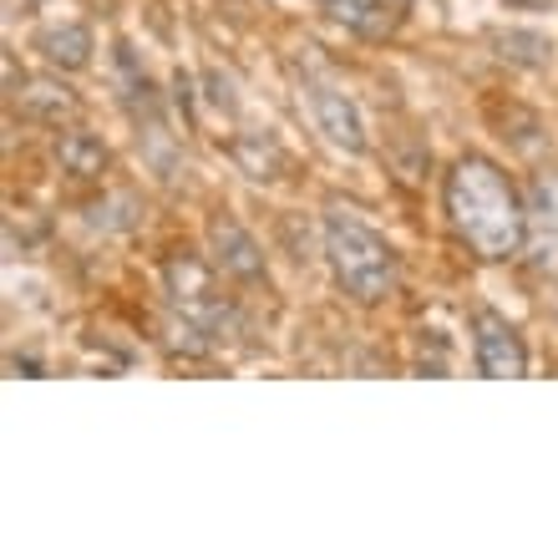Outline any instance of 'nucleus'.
<instances>
[{
    "instance_id": "f257e3e1",
    "label": "nucleus",
    "mask_w": 558,
    "mask_h": 558,
    "mask_svg": "<svg viewBox=\"0 0 558 558\" xmlns=\"http://www.w3.org/2000/svg\"><path fill=\"white\" fill-rule=\"evenodd\" d=\"M441 208H447L452 234L483 265H502L529 244V204L518 198L508 173L483 153H462L452 162V173L441 183Z\"/></svg>"
},
{
    "instance_id": "f03ea898",
    "label": "nucleus",
    "mask_w": 558,
    "mask_h": 558,
    "mask_svg": "<svg viewBox=\"0 0 558 558\" xmlns=\"http://www.w3.org/2000/svg\"><path fill=\"white\" fill-rule=\"evenodd\" d=\"M325 265L336 275V284L345 290V300L355 305H381L391 300L401 284V254L386 244V234H376L371 223H361L355 214H325L320 223Z\"/></svg>"
},
{
    "instance_id": "7ed1b4c3",
    "label": "nucleus",
    "mask_w": 558,
    "mask_h": 558,
    "mask_svg": "<svg viewBox=\"0 0 558 558\" xmlns=\"http://www.w3.org/2000/svg\"><path fill=\"white\" fill-rule=\"evenodd\" d=\"M214 269L208 259H198V254L178 250L162 259V284H168V300H173V310H183V315H193L198 325H208L214 336L219 330H229V325L239 320L234 300L219 290V279H214Z\"/></svg>"
},
{
    "instance_id": "20e7f679",
    "label": "nucleus",
    "mask_w": 558,
    "mask_h": 558,
    "mask_svg": "<svg viewBox=\"0 0 558 558\" xmlns=\"http://www.w3.org/2000/svg\"><path fill=\"white\" fill-rule=\"evenodd\" d=\"M472 361L477 376L487 381H518L529 376V340L518 336V325L498 310H477L472 315Z\"/></svg>"
},
{
    "instance_id": "39448f33",
    "label": "nucleus",
    "mask_w": 558,
    "mask_h": 558,
    "mask_svg": "<svg viewBox=\"0 0 558 558\" xmlns=\"http://www.w3.org/2000/svg\"><path fill=\"white\" fill-rule=\"evenodd\" d=\"M305 107H310V118H315V128L325 133L330 147L351 153V158L366 153V118H361V107H355V97L345 87H336L330 76H310Z\"/></svg>"
},
{
    "instance_id": "423d86ee",
    "label": "nucleus",
    "mask_w": 558,
    "mask_h": 558,
    "mask_svg": "<svg viewBox=\"0 0 558 558\" xmlns=\"http://www.w3.org/2000/svg\"><path fill=\"white\" fill-rule=\"evenodd\" d=\"M208 254H214L219 275L239 279V284H269L265 244H259L234 214H214V219H208Z\"/></svg>"
},
{
    "instance_id": "0eeeda50",
    "label": "nucleus",
    "mask_w": 558,
    "mask_h": 558,
    "mask_svg": "<svg viewBox=\"0 0 558 558\" xmlns=\"http://www.w3.org/2000/svg\"><path fill=\"white\" fill-rule=\"evenodd\" d=\"M36 51H41V61L57 66V72H87L92 51H97V36H92L82 21H51V26L36 31Z\"/></svg>"
},
{
    "instance_id": "6e6552de",
    "label": "nucleus",
    "mask_w": 558,
    "mask_h": 558,
    "mask_svg": "<svg viewBox=\"0 0 558 558\" xmlns=\"http://www.w3.org/2000/svg\"><path fill=\"white\" fill-rule=\"evenodd\" d=\"M57 168L72 178V183H97V178L112 168V147L97 133H87V128H66V133L57 137Z\"/></svg>"
},
{
    "instance_id": "1a4fd4ad",
    "label": "nucleus",
    "mask_w": 558,
    "mask_h": 558,
    "mask_svg": "<svg viewBox=\"0 0 558 558\" xmlns=\"http://www.w3.org/2000/svg\"><path fill=\"white\" fill-rule=\"evenodd\" d=\"M487 46H493V57L518 66V72H544L554 61V41L544 31H529V26H498L487 36Z\"/></svg>"
},
{
    "instance_id": "9d476101",
    "label": "nucleus",
    "mask_w": 558,
    "mask_h": 558,
    "mask_svg": "<svg viewBox=\"0 0 558 558\" xmlns=\"http://www.w3.org/2000/svg\"><path fill=\"white\" fill-rule=\"evenodd\" d=\"M229 158H234L239 173H250L254 183H279V178L290 173V153L269 133H239L234 143H229Z\"/></svg>"
},
{
    "instance_id": "9b49d317",
    "label": "nucleus",
    "mask_w": 558,
    "mask_h": 558,
    "mask_svg": "<svg viewBox=\"0 0 558 558\" xmlns=\"http://www.w3.org/2000/svg\"><path fill=\"white\" fill-rule=\"evenodd\" d=\"M15 102H21V112H26L31 122H41V128H61V122H72L76 112H82L76 92L61 87V82H31Z\"/></svg>"
},
{
    "instance_id": "f8f14e48",
    "label": "nucleus",
    "mask_w": 558,
    "mask_h": 558,
    "mask_svg": "<svg viewBox=\"0 0 558 558\" xmlns=\"http://www.w3.org/2000/svg\"><path fill=\"white\" fill-rule=\"evenodd\" d=\"M529 234L538 239V244H558V173L554 168H544V173L529 183Z\"/></svg>"
},
{
    "instance_id": "ddd939ff",
    "label": "nucleus",
    "mask_w": 558,
    "mask_h": 558,
    "mask_svg": "<svg viewBox=\"0 0 558 558\" xmlns=\"http://www.w3.org/2000/svg\"><path fill=\"white\" fill-rule=\"evenodd\" d=\"M416 376H452L457 355H452V340L441 336V330H422L416 336Z\"/></svg>"
},
{
    "instance_id": "4468645a",
    "label": "nucleus",
    "mask_w": 558,
    "mask_h": 558,
    "mask_svg": "<svg viewBox=\"0 0 558 558\" xmlns=\"http://www.w3.org/2000/svg\"><path fill=\"white\" fill-rule=\"evenodd\" d=\"M407 15H412V0H376V11H371L366 21V41H386V36H397L401 26H407Z\"/></svg>"
},
{
    "instance_id": "2eb2a0df",
    "label": "nucleus",
    "mask_w": 558,
    "mask_h": 558,
    "mask_svg": "<svg viewBox=\"0 0 558 558\" xmlns=\"http://www.w3.org/2000/svg\"><path fill=\"white\" fill-rule=\"evenodd\" d=\"M204 87H208V102L219 107L223 118H234V112H239V92H234V82H229L219 66H208V72H204Z\"/></svg>"
},
{
    "instance_id": "dca6fc26",
    "label": "nucleus",
    "mask_w": 558,
    "mask_h": 558,
    "mask_svg": "<svg viewBox=\"0 0 558 558\" xmlns=\"http://www.w3.org/2000/svg\"><path fill=\"white\" fill-rule=\"evenodd\" d=\"M371 11H376V0H336V5H330V15H336L345 31H355V36L366 31Z\"/></svg>"
},
{
    "instance_id": "f3484780",
    "label": "nucleus",
    "mask_w": 558,
    "mask_h": 558,
    "mask_svg": "<svg viewBox=\"0 0 558 558\" xmlns=\"http://www.w3.org/2000/svg\"><path fill=\"white\" fill-rule=\"evenodd\" d=\"M0 66H5V97L15 102V97H21V92H26L31 82H26V72L15 66V51H5V57H0Z\"/></svg>"
},
{
    "instance_id": "a211bd4d",
    "label": "nucleus",
    "mask_w": 558,
    "mask_h": 558,
    "mask_svg": "<svg viewBox=\"0 0 558 558\" xmlns=\"http://www.w3.org/2000/svg\"><path fill=\"white\" fill-rule=\"evenodd\" d=\"M5 371H26V376H46V361H41V355H21V351H11V355H5Z\"/></svg>"
},
{
    "instance_id": "6ab92c4d",
    "label": "nucleus",
    "mask_w": 558,
    "mask_h": 558,
    "mask_svg": "<svg viewBox=\"0 0 558 558\" xmlns=\"http://www.w3.org/2000/svg\"><path fill=\"white\" fill-rule=\"evenodd\" d=\"M502 5H508V11H548L554 0H502Z\"/></svg>"
},
{
    "instance_id": "aec40b11",
    "label": "nucleus",
    "mask_w": 558,
    "mask_h": 558,
    "mask_svg": "<svg viewBox=\"0 0 558 558\" xmlns=\"http://www.w3.org/2000/svg\"><path fill=\"white\" fill-rule=\"evenodd\" d=\"M320 5H325V11H330V5H336V0H320Z\"/></svg>"
}]
</instances>
